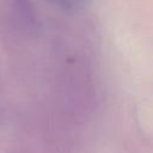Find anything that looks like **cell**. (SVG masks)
Listing matches in <instances>:
<instances>
[{"instance_id":"obj_1","label":"cell","mask_w":153,"mask_h":153,"mask_svg":"<svg viewBox=\"0 0 153 153\" xmlns=\"http://www.w3.org/2000/svg\"><path fill=\"white\" fill-rule=\"evenodd\" d=\"M47 1L67 11L81 8L90 2V0H47Z\"/></svg>"}]
</instances>
